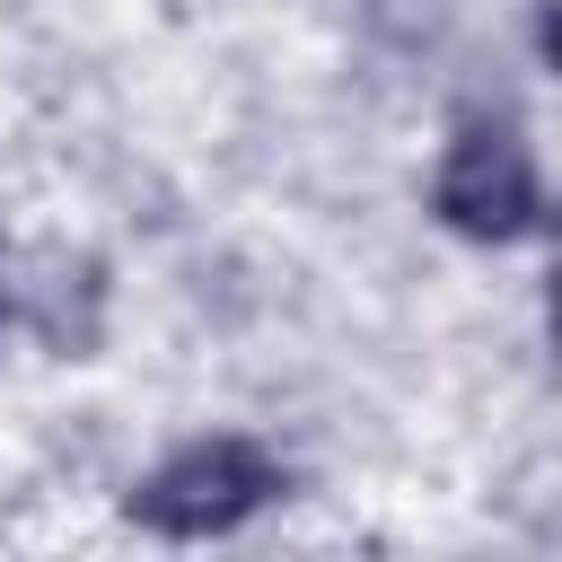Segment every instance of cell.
I'll return each instance as SVG.
<instances>
[{"instance_id": "3957f363", "label": "cell", "mask_w": 562, "mask_h": 562, "mask_svg": "<svg viewBox=\"0 0 562 562\" xmlns=\"http://www.w3.org/2000/svg\"><path fill=\"white\" fill-rule=\"evenodd\" d=\"M0 325H9V290H0Z\"/></svg>"}, {"instance_id": "6da1fadb", "label": "cell", "mask_w": 562, "mask_h": 562, "mask_svg": "<svg viewBox=\"0 0 562 562\" xmlns=\"http://www.w3.org/2000/svg\"><path fill=\"white\" fill-rule=\"evenodd\" d=\"M272 501H290V465L246 430H202L123 492V518L167 544H211V536H237L246 518H263Z\"/></svg>"}, {"instance_id": "7a4b0ae2", "label": "cell", "mask_w": 562, "mask_h": 562, "mask_svg": "<svg viewBox=\"0 0 562 562\" xmlns=\"http://www.w3.org/2000/svg\"><path fill=\"white\" fill-rule=\"evenodd\" d=\"M430 220L465 246H518L544 228V176L509 114H465L430 176Z\"/></svg>"}]
</instances>
